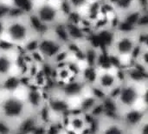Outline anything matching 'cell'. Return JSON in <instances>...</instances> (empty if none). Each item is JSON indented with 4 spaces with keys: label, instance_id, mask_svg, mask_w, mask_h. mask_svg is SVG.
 Returning a JSON list of instances; mask_svg holds the SVG:
<instances>
[{
    "label": "cell",
    "instance_id": "1",
    "mask_svg": "<svg viewBox=\"0 0 148 134\" xmlns=\"http://www.w3.org/2000/svg\"><path fill=\"white\" fill-rule=\"evenodd\" d=\"M26 91L23 93L16 87H0L1 130L28 134L37 124L30 126L38 119L39 112L29 101Z\"/></svg>",
    "mask_w": 148,
    "mask_h": 134
},
{
    "label": "cell",
    "instance_id": "2",
    "mask_svg": "<svg viewBox=\"0 0 148 134\" xmlns=\"http://www.w3.org/2000/svg\"><path fill=\"white\" fill-rule=\"evenodd\" d=\"M147 83H139L127 78L122 81L112 99L114 113L123 118L135 110H147L141 108V103L147 102Z\"/></svg>",
    "mask_w": 148,
    "mask_h": 134
},
{
    "label": "cell",
    "instance_id": "3",
    "mask_svg": "<svg viewBox=\"0 0 148 134\" xmlns=\"http://www.w3.org/2000/svg\"><path fill=\"white\" fill-rule=\"evenodd\" d=\"M34 33L28 17V13L10 17L3 23L0 40L17 49H23L33 38Z\"/></svg>",
    "mask_w": 148,
    "mask_h": 134
},
{
    "label": "cell",
    "instance_id": "4",
    "mask_svg": "<svg viewBox=\"0 0 148 134\" xmlns=\"http://www.w3.org/2000/svg\"><path fill=\"white\" fill-rule=\"evenodd\" d=\"M139 44L136 39V32L114 31L113 37L108 44L107 51L108 56L119 61L128 60L132 62L134 55Z\"/></svg>",
    "mask_w": 148,
    "mask_h": 134
},
{
    "label": "cell",
    "instance_id": "5",
    "mask_svg": "<svg viewBox=\"0 0 148 134\" xmlns=\"http://www.w3.org/2000/svg\"><path fill=\"white\" fill-rule=\"evenodd\" d=\"M119 71L114 67L99 66L95 70V76L90 87L99 92L103 99L112 98L117 92L121 81Z\"/></svg>",
    "mask_w": 148,
    "mask_h": 134
},
{
    "label": "cell",
    "instance_id": "6",
    "mask_svg": "<svg viewBox=\"0 0 148 134\" xmlns=\"http://www.w3.org/2000/svg\"><path fill=\"white\" fill-rule=\"evenodd\" d=\"M33 0L30 13L47 29H50L66 19L60 0Z\"/></svg>",
    "mask_w": 148,
    "mask_h": 134
},
{
    "label": "cell",
    "instance_id": "7",
    "mask_svg": "<svg viewBox=\"0 0 148 134\" xmlns=\"http://www.w3.org/2000/svg\"><path fill=\"white\" fill-rule=\"evenodd\" d=\"M20 52L15 47L0 46V87L20 74Z\"/></svg>",
    "mask_w": 148,
    "mask_h": 134
},
{
    "label": "cell",
    "instance_id": "8",
    "mask_svg": "<svg viewBox=\"0 0 148 134\" xmlns=\"http://www.w3.org/2000/svg\"><path fill=\"white\" fill-rule=\"evenodd\" d=\"M95 121V125L90 130V134H131L127 123L116 114L105 113Z\"/></svg>",
    "mask_w": 148,
    "mask_h": 134
},
{
    "label": "cell",
    "instance_id": "9",
    "mask_svg": "<svg viewBox=\"0 0 148 134\" xmlns=\"http://www.w3.org/2000/svg\"><path fill=\"white\" fill-rule=\"evenodd\" d=\"M64 128L68 133L74 134H83L87 131L90 132V124L88 121V115L78 110L76 112H70L64 119Z\"/></svg>",
    "mask_w": 148,
    "mask_h": 134
},
{
    "label": "cell",
    "instance_id": "10",
    "mask_svg": "<svg viewBox=\"0 0 148 134\" xmlns=\"http://www.w3.org/2000/svg\"><path fill=\"white\" fill-rule=\"evenodd\" d=\"M93 0H62L66 4L69 13L75 12L82 14Z\"/></svg>",
    "mask_w": 148,
    "mask_h": 134
},
{
    "label": "cell",
    "instance_id": "11",
    "mask_svg": "<svg viewBox=\"0 0 148 134\" xmlns=\"http://www.w3.org/2000/svg\"><path fill=\"white\" fill-rule=\"evenodd\" d=\"M131 134H148V112L130 127Z\"/></svg>",
    "mask_w": 148,
    "mask_h": 134
},
{
    "label": "cell",
    "instance_id": "12",
    "mask_svg": "<svg viewBox=\"0 0 148 134\" xmlns=\"http://www.w3.org/2000/svg\"><path fill=\"white\" fill-rule=\"evenodd\" d=\"M61 134H68V132H67L66 130H64V131H63V132H62Z\"/></svg>",
    "mask_w": 148,
    "mask_h": 134
},
{
    "label": "cell",
    "instance_id": "13",
    "mask_svg": "<svg viewBox=\"0 0 148 134\" xmlns=\"http://www.w3.org/2000/svg\"><path fill=\"white\" fill-rule=\"evenodd\" d=\"M28 134H35V133H28Z\"/></svg>",
    "mask_w": 148,
    "mask_h": 134
}]
</instances>
